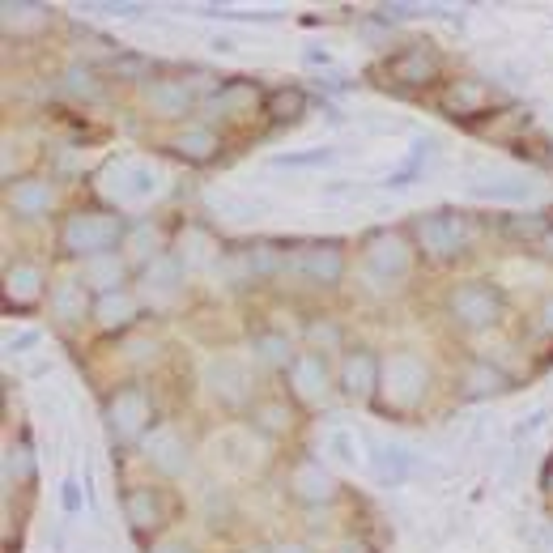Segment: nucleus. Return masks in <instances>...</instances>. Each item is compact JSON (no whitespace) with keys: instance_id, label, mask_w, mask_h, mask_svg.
I'll return each mask as SVG.
<instances>
[{"instance_id":"2eb2a0df","label":"nucleus","mask_w":553,"mask_h":553,"mask_svg":"<svg viewBox=\"0 0 553 553\" xmlns=\"http://www.w3.org/2000/svg\"><path fill=\"white\" fill-rule=\"evenodd\" d=\"M124 511H128V519H132V528H154L158 519H162V507H158V494L154 490H132L128 498H124Z\"/></svg>"},{"instance_id":"0eeeda50","label":"nucleus","mask_w":553,"mask_h":553,"mask_svg":"<svg viewBox=\"0 0 553 553\" xmlns=\"http://www.w3.org/2000/svg\"><path fill=\"white\" fill-rule=\"evenodd\" d=\"M490 103H494V90L485 86V81H473V77L451 81V86L443 90V98H439V107L447 115H456V120H460V115H464V120H468V115H481Z\"/></svg>"},{"instance_id":"c756f323","label":"nucleus","mask_w":553,"mask_h":553,"mask_svg":"<svg viewBox=\"0 0 553 553\" xmlns=\"http://www.w3.org/2000/svg\"><path fill=\"white\" fill-rule=\"evenodd\" d=\"M337 553H371V549L358 545V541H341V545H337Z\"/></svg>"},{"instance_id":"f8f14e48","label":"nucleus","mask_w":553,"mask_h":553,"mask_svg":"<svg viewBox=\"0 0 553 553\" xmlns=\"http://www.w3.org/2000/svg\"><path fill=\"white\" fill-rule=\"evenodd\" d=\"M290 379H294L298 396L315 400V396L324 392V383H328V375H324V358H315V354H303V358H294V366H290Z\"/></svg>"},{"instance_id":"7ed1b4c3","label":"nucleus","mask_w":553,"mask_h":553,"mask_svg":"<svg viewBox=\"0 0 553 553\" xmlns=\"http://www.w3.org/2000/svg\"><path fill=\"white\" fill-rule=\"evenodd\" d=\"M451 315H456L464 328H485V324H494V315H498V298L490 286L468 281V286L451 294Z\"/></svg>"},{"instance_id":"1a4fd4ad","label":"nucleus","mask_w":553,"mask_h":553,"mask_svg":"<svg viewBox=\"0 0 553 553\" xmlns=\"http://www.w3.org/2000/svg\"><path fill=\"white\" fill-rule=\"evenodd\" d=\"M111 417H115V430H120V434H137L149 422V400H145V392H137V388L120 392V396H115V405H111Z\"/></svg>"},{"instance_id":"b1692460","label":"nucleus","mask_w":553,"mask_h":553,"mask_svg":"<svg viewBox=\"0 0 553 553\" xmlns=\"http://www.w3.org/2000/svg\"><path fill=\"white\" fill-rule=\"evenodd\" d=\"M69 90H73V94H86V98H94V94H98L94 77H90L86 69H69Z\"/></svg>"},{"instance_id":"473e14b6","label":"nucleus","mask_w":553,"mask_h":553,"mask_svg":"<svg viewBox=\"0 0 553 553\" xmlns=\"http://www.w3.org/2000/svg\"><path fill=\"white\" fill-rule=\"evenodd\" d=\"M545 251H549V256H553V234H549V239H545Z\"/></svg>"},{"instance_id":"f257e3e1","label":"nucleus","mask_w":553,"mask_h":553,"mask_svg":"<svg viewBox=\"0 0 553 553\" xmlns=\"http://www.w3.org/2000/svg\"><path fill=\"white\" fill-rule=\"evenodd\" d=\"M417 239H422V247L430 251L434 260H451V256H460V251L468 247L473 226H468L464 217H456V213H434V217H422V222H417Z\"/></svg>"},{"instance_id":"4468645a","label":"nucleus","mask_w":553,"mask_h":553,"mask_svg":"<svg viewBox=\"0 0 553 553\" xmlns=\"http://www.w3.org/2000/svg\"><path fill=\"white\" fill-rule=\"evenodd\" d=\"M171 149L183 154V158H192V162H205V158L217 154V132L213 128H188L183 137L171 141Z\"/></svg>"},{"instance_id":"39448f33","label":"nucleus","mask_w":553,"mask_h":553,"mask_svg":"<svg viewBox=\"0 0 553 553\" xmlns=\"http://www.w3.org/2000/svg\"><path fill=\"white\" fill-rule=\"evenodd\" d=\"M366 268H371V277H379V281L405 277L409 273V247H405V239H400V234H379V239H371Z\"/></svg>"},{"instance_id":"a211bd4d","label":"nucleus","mask_w":553,"mask_h":553,"mask_svg":"<svg viewBox=\"0 0 553 553\" xmlns=\"http://www.w3.org/2000/svg\"><path fill=\"white\" fill-rule=\"evenodd\" d=\"M149 451H154V456H149V460H154L158 468H166V473H179V468H183V443L175 439V434L171 430H158L154 434V443H149Z\"/></svg>"},{"instance_id":"9d476101","label":"nucleus","mask_w":553,"mask_h":553,"mask_svg":"<svg viewBox=\"0 0 553 553\" xmlns=\"http://www.w3.org/2000/svg\"><path fill=\"white\" fill-rule=\"evenodd\" d=\"M341 268H345V260L337 247H307L303 256H298V273H307L311 281H337Z\"/></svg>"},{"instance_id":"9b49d317","label":"nucleus","mask_w":553,"mask_h":553,"mask_svg":"<svg viewBox=\"0 0 553 553\" xmlns=\"http://www.w3.org/2000/svg\"><path fill=\"white\" fill-rule=\"evenodd\" d=\"M341 383H345L349 396H371V388H379V362L371 354L349 358L345 371H341Z\"/></svg>"},{"instance_id":"a878e982","label":"nucleus","mask_w":553,"mask_h":553,"mask_svg":"<svg viewBox=\"0 0 553 553\" xmlns=\"http://www.w3.org/2000/svg\"><path fill=\"white\" fill-rule=\"evenodd\" d=\"M251 98H256V94H251V90H230L226 98H217V107H222V111H234V107H239V103H251Z\"/></svg>"},{"instance_id":"aec40b11","label":"nucleus","mask_w":553,"mask_h":553,"mask_svg":"<svg viewBox=\"0 0 553 553\" xmlns=\"http://www.w3.org/2000/svg\"><path fill=\"white\" fill-rule=\"evenodd\" d=\"M52 311L60 315V320H77V315H86V294H81L77 286H60L52 294Z\"/></svg>"},{"instance_id":"4be33fe9","label":"nucleus","mask_w":553,"mask_h":553,"mask_svg":"<svg viewBox=\"0 0 553 553\" xmlns=\"http://www.w3.org/2000/svg\"><path fill=\"white\" fill-rule=\"evenodd\" d=\"M128 315H132V298L103 294V303H98V320H103V324H120V320H128Z\"/></svg>"},{"instance_id":"bb28decb","label":"nucleus","mask_w":553,"mask_h":553,"mask_svg":"<svg viewBox=\"0 0 553 553\" xmlns=\"http://www.w3.org/2000/svg\"><path fill=\"white\" fill-rule=\"evenodd\" d=\"M536 328H541L545 337H553V298H545L541 311H536Z\"/></svg>"},{"instance_id":"dca6fc26","label":"nucleus","mask_w":553,"mask_h":553,"mask_svg":"<svg viewBox=\"0 0 553 553\" xmlns=\"http://www.w3.org/2000/svg\"><path fill=\"white\" fill-rule=\"evenodd\" d=\"M13 209L22 217H39L52 209V188L47 183H18V192H13Z\"/></svg>"},{"instance_id":"412c9836","label":"nucleus","mask_w":553,"mask_h":553,"mask_svg":"<svg viewBox=\"0 0 553 553\" xmlns=\"http://www.w3.org/2000/svg\"><path fill=\"white\" fill-rule=\"evenodd\" d=\"M35 294H39V273H35V268H13V273H9V298L30 303Z\"/></svg>"},{"instance_id":"5701e85b","label":"nucleus","mask_w":553,"mask_h":553,"mask_svg":"<svg viewBox=\"0 0 553 553\" xmlns=\"http://www.w3.org/2000/svg\"><path fill=\"white\" fill-rule=\"evenodd\" d=\"M256 354H260L264 362H286V358H290V341H286V337H273V332H268V337H256Z\"/></svg>"},{"instance_id":"cd10ccee","label":"nucleus","mask_w":553,"mask_h":553,"mask_svg":"<svg viewBox=\"0 0 553 553\" xmlns=\"http://www.w3.org/2000/svg\"><path fill=\"white\" fill-rule=\"evenodd\" d=\"M35 341H39L35 332H22V337H13V341H9V349H26V345H35Z\"/></svg>"},{"instance_id":"c85d7f7f","label":"nucleus","mask_w":553,"mask_h":553,"mask_svg":"<svg viewBox=\"0 0 553 553\" xmlns=\"http://www.w3.org/2000/svg\"><path fill=\"white\" fill-rule=\"evenodd\" d=\"M77 485H64V507H69V511H77Z\"/></svg>"},{"instance_id":"7c9ffc66","label":"nucleus","mask_w":553,"mask_h":553,"mask_svg":"<svg viewBox=\"0 0 553 553\" xmlns=\"http://www.w3.org/2000/svg\"><path fill=\"white\" fill-rule=\"evenodd\" d=\"M277 553H307V549H303V545H281Z\"/></svg>"},{"instance_id":"20e7f679","label":"nucleus","mask_w":553,"mask_h":553,"mask_svg":"<svg viewBox=\"0 0 553 553\" xmlns=\"http://www.w3.org/2000/svg\"><path fill=\"white\" fill-rule=\"evenodd\" d=\"M383 375H388L392 405H413V400L426 392V366L413 354H396L388 366H383Z\"/></svg>"},{"instance_id":"2f4dec72","label":"nucleus","mask_w":553,"mask_h":553,"mask_svg":"<svg viewBox=\"0 0 553 553\" xmlns=\"http://www.w3.org/2000/svg\"><path fill=\"white\" fill-rule=\"evenodd\" d=\"M158 553H192V549H183V545H166V549H158Z\"/></svg>"},{"instance_id":"393cba45","label":"nucleus","mask_w":553,"mask_h":553,"mask_svg":"<svg viewBox=\"0 0 553 553\" xmlns=\"http://www.w3.org/2000/svg\"><path fill=\"white\" fill-rule=\"evenodd\" d=\"M260 417H264L268 430H286L290 426V413L281 409V405H260Z\"/></svg>"},{"instance_id":"6ab92c4d","label":"nucleus","mask_w":553,"mask_h":553,"mask_svg":"<svg viewBox=\"0 0 553 553\" xmlns=\"http://www.w3.org/2000/svg\"><path fill=\"white\" fill-rule=\"evenodd\" d=\"M303 107H307L303 90H277L273 98H268V115H273V120H298Z\"/></svg>"},{"instance_id":"f3484780","label":"nucleus","mask_w":553,"mask_h":553,"mask_svg":"<svg viewBox=\"0 0 553 553\" xmlns=\"http://www.w3.org/2000/svg\"><path fill=\"white\" fill-rule=\"evenodd\" d=\"M294 485H298V498H307V502H320V498L332 494L328 473H324V468H315V464H303V468H298V473H294Z\"/></svg>"},{"instance_id":"ddd939ff","label":"nucleus","mask_w":553,"mask_h":553,"mask_svg":"<svg viewBox=\"0 0 553 553\" xmlns=\"http://www.w3.org/2000/svg\"><path fill=\"white\" fill-rule=\"evenodd\" d=\"M192 103L188 86H179V81H154L149 86V107H154L158 115H183Z\"/></svg>"},{"instance_id":"423d86ee","label":"nucleus","mask_w":553,"mask_h":553,"mask_svg":"<svg viewBox=\"0 0 553 553\" xmlns=\"http://www.w3.org/2000/svg\"><path fill=\"white\" fill-rule=\"evenodd\" d=\"M388 73L400 81V86H426V81H434V73H439V56H434V47L413 43L409 52L388 60Z\"/></svg>"},{"instance_id":"f03ea898","label":"nucleus","mask_w":553,"mask_h":553,"mask_svg":"<svg viewBox=\"0 0 553 553\" xmlns=\"http://www.w3.org/2000/svg\"><path fill=\"white\" fill-rule=\"evenodd\" d=\"M120 222L115 217H73L69 226H64V247L69 251H81V256H103V251H111L115 243H120Z\"/></svg>"},{"instance_id":"6e6552de","label":"nucleus","mask_w":553,"mask_h":553,"mask_svg":"<svg viewBox=\"0 0 553 553\" xmlns=\"http://www.w3.org/2000/svg\"><path fill=\"white\" fill-rule=\"evenodd\" d=\"M209 388L222 400H230V405H239V400L247 396V388H251V371L239 358H217L209 366Z\"/></svg>"}]
</instances>
